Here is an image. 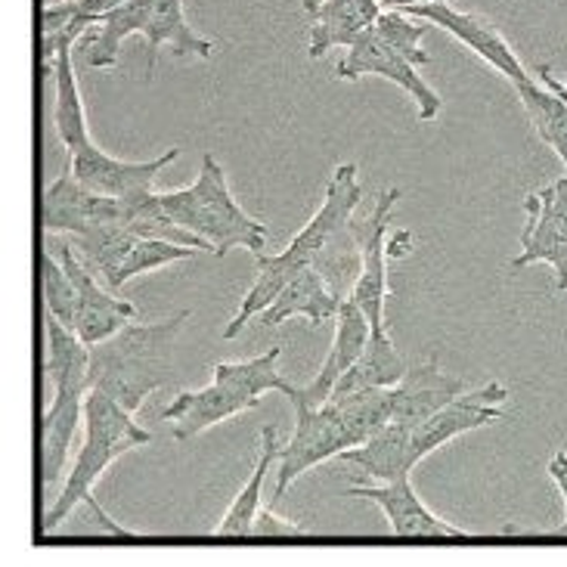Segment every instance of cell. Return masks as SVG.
<instances>
[{
  "instance_id": "cell-1",
  "label": "cell",
  "mask_w": 567,
  "mask_h": 567,
  "mask_svg": "<svg viewBox=\"0 0 567 567\" xmlns=\"http://www.w3.org/2000/svg\"><path fill=\"white\" fill-rule=\"evenodd\" d=\"M186 322L189 310H177L153 326L131 320L106 341L91 344V388L106 391L127 413H137L153 391L177 382V344Z\"/></svg>"
},
{
  "instance_id": "cell-2",
  "label": "cell",
  "mask_w": 567,
  "mask_h": 567,
  "mask_svg": "<svg viewBox=\"0 0 567 567\" xmlns=\"http://www.w3.org/2000/svg\"><path fill=\"white\" fill-rule=\"evenodd\" d=\"M360 199H363V189H360L357 165H353V162L338 165L336 174H332V181L326 186V199H322L320 212L310 217V224H307L305 230L295 233V239L289 243V248L274 255V258H270V255H258V279H255V286H251L246 298H243L239 313L227 322V329H224V338H227V341H233V338L246 329L248 322L274 305V298H277L279 291H282V286H286L298 270H305V267H310V264L317 261V255H320L322 248L329 246L338 233L344 230V224L353 217Z\"/></svg>"
},
{
  "instance_id": "cell-3",
  "label": "cell",
  "mask_w": 567,
  "mask_h": 567,
  "mask_svg": "<svg viewBox=\"0 0 567 567\" xmlns=\"http://www.w3.org/2000/svg\"><path fill=\"white\" fill-rule=\"evenodd\" d=\"M143 34L146 38V78H153L158 50L171 47L174 56H196L208 60L215 44L202 38L186 22L184 0H124L112 13L84 34V65L91 69H112L118 60L124 38Z\"/></svg>"
},
{
  "instance_id": "cell-4",
  "label": "cell",
  "mask_w": 567,
  "mask_h": 567,
  "mask_svg": "<svg viewBox=\"0 0 567 567\" xmlns=\"http://www.w3.org/2000/svg\"><path fill=\"white\" fill-rule=\"evenodd\" d=\"M279 348H270L261 357L251 360H220L215 363V382L202 391H181L162 410V419L168 422L177 441H189L202 431L215 429L233 415L246 413L258 406V400L267 391L289 394L295 384H289L277 372Z\"/></svg>"
},
{
  "instance_id": "cell-5",
  "label": "cell",
  "mask_w": 567,
  "mask_h": 567,
  "mask_svg": "<svg viewBox=\"0 0 567 567\" xmlns=\"http://www.w3.org/2000/svg\"><path fill=\"white\" fill-rule=\"evenodd\" d=\"M150 441H153V434L140 429L134 422V413H127L118 400L109 398L106 391L91 388L84 398V444H81L72 472L65 477L60 499L47 508L41 530L53 534L78 506H87L93 499V484L100 481L109 465L124 453L146 446Z\"/></svg>"
},
{
  "instance_id": "cell-6",
  "label": "cell",
  "mask_w": 567,
  "mask_h": 567,
  "mask_svg": "<svg viewBox=\"0 0 567 567\" xmlns=\"http://www.w3.org/2000/svg\"><path fill=\"white\" fill-rule=\"evenodd\" d=\"M158 199L181 227L193 230L215 248V255H230L233 248H246L255 258L264 255L267 227L261 220L246 215L243 205L233 199L227 174L212 153L202 155V171L196 184L158 193Z\"/></svg>"
},
{
  "instance_id": "cell-7",
  "label": "cell",
  "mask_w": 567,
  "mask_h": 567,
  "mask_svg": "<svg viewBox=\"0 0 567 567\" xmlns=\"http://www.w3.org/2000/svg\"><path fill=\"white\" fill-rule=\"evenodd\" d=\"M289 400L291 410H295V434L289 437V444H282V453H279L277 493L270 503L274 508L289 493L291 481L305 475L307 468H313L326 460H338L344 450L363 444L353 422L344 413V406L336 400H326L320 406H310L301 398Z\"/></svg>"
},
{
  "instance_id": "cell-8",
  "label": "cell",
  "mask_w": 567,
  "mask_h": 567,
  "mask_svg": "<svg viewBox=\"0 0 567 567\" xmlns=\"http://www.w3.org/2000/svg\"><path fill=\"white\" fill-rule=\"evenodd\" d=\"M367 75L388 78L398 84L400 91L410 93L422 122H434L441 115V96H437V91H431L425 78L419 75V65H413L403 53H398L375 29L363 31L348 47L344 60L336 65V78H341V81H357V78Z\"/></svg>"
},
{
  "instance_id": "cell-9",
  "label": "cell",
  "mask_w": 567,
  "mask_h": 567,
  "mask_svg": "<svg viewBox=\"0 0 567 567\" xmlns=\"http://www.w3.org/2000/svg\"><path fill=\"white\" fill-rule=\"evenodd\" d=\"M527 227L522 255L512 267L546 261L555 270V289L567 291V174L524 199Z\"/></svg>"
},
{
  "instance_id": "cell-10",
  "label": "cell",
  "mask_w": 567,
  "mask_h": 567,
  "mask_svg": "<svg viewBox=\"0 0 567 567\" xmlns=\"http://www.w3.org/2000/svg\"><path fill=\"white\" fill-rule=\"evenodd\" d=\"M344 496H360V499H372L375 506H382L384 518L391 522V534L394 539H431V543H477L481 537L462 530L456 524H446L437 518L413 491L410 477H398V481H382L375 487L367 484H353L344 491Z\"/></svg>"
},
{
  "instance_id": "cell-11",
  "label": "cell",
  "mask_w": 567,
  "mask_h": 567,
  "mask_svg": "<svg viewBox=\"0 0 567 567\" xmlns=\"http://www.w3.org/2000/svg\"><path fill=\"white\" fill-rule=\"evenodd\" d=\"M131 215H134V202L93 193L69 171L65 177L47 186L41 220L44 230L53 236H78L106 224H131Z\"/></svg>"
},
{
  "instance_id": "cell-12",
  "label": "cell",
  "mask_w": 567,
  "mask_h": 567,
  "mask_svg": "<svg viewBox=\"0 0 567 567\" xmlns=\"http://www.w3.org/2000/svg\"><path fill=\"white\" fill-rule=\"evenodd\" d=\"M53 255L60 258L62 267L69 270V277L75 282V332L87 348L106 341L109 336H115L118 329H124L127 322L137 317V307L131 305V301H122L115 291L109 289L106 282H100V279L93 277L91 267L78 258L75 246L69 239H62Z\"/></svg>"
},
{
  "instance_id": "cell-13",
  "label": "cell",
  "mask_w": 567,
  "mask_h": 567,
  "mask_svg": "<svg viewBox=\"0 0 567 567\" xmlns=\"http://www.w3.org/2000/svg\"><path fill=\"white\" fill-rule=\"evenodd\" d=\"M177 155H181V150L171 146L168 153L150 158V162H122V158H112L109 153H103L96 143H87L69 158H72L75 181H81L93 193L115 196V199L124 202H143L155 196L158 171L171 165V162H177Z\"/></svg>"
},
{
  "instance_id": "cell-14",
  "label": "cell",
  "mask_w": 567,
  "mask_h": 567,
  "mask_svg": "<svg viewBox=\"0 0 567 567\" xmlns=\"http://www.w3.org/2000/svg\"><path fill=\"white\" fill-rule=\"evenodd\" d=\"M406 16H419L431 25L444 29L446 34H453L460 44H465L475 56L493 65L499 75H506L512 84L518 81H527V69L518 60V53L508 47V41L499 34V29L493 25L487 16L481 13H462L456 7H450L446 0H431V3H422V7H410L403 10Z\"/></svg>"
},
{
  "instance_id": "cell-15",
  "label": "cell",
  "mask_w": 567,
  "mask_h": 567,
  "mask_svg": "<svg viewBox=\"0 0 567 567\" xmlns=\"http://www.w3.org/2000/svg\"><path fill=\"white\" fill-rule=\"evenodd\" d=\"M508 400V388L499 382H487L484 388L465 391L453 403H446L444 410L429 415L422 425L413 429V460L415 465L431 456L434 450H441L446 441L460 437L465 431H477L484 425L496 422L503 415V403Z\"/></svg>"
},
{
  "instance_id": "cell-16",
  "label": "cell",
  "mask_w": 567,
  "mask_h": 567,
  "mask_svg": "<svg viewBox=\"0 0 567 567\" xmlns=\"http://www.w3.org/2000/svg\"><path fill=\"white\" fill-rule=\"evenodd\" d=\"M400 202V189L391 186L379 193L372 215L367 217V239H363V264L353 282L351 298L367 313L372 329H384V298H388V224Z\"/></svg>"
},
{
  "instance_id": "cell-17",
  "label": "cell",
  "mask_w": 567,
  "mask_h": 567,
  "mask_svg": "<svg viewBox=\"0 0 567 567\" xmlns=\"http://www.w3.org/2000/svg\"><path fill=\"white\" fill-rule=\"evenodd\" d=\"M372 336V322L360 310V305L353 301L351 295L341 301V310L336 317V341H332V351L326 353V363L317 372V379L307 384V388H291L286 398H301L310 406H320L326 400L332 398L336 384L341 382V375L360 360V353L367 351V341Z\"/></svg>"
},
{
  "instance_id": "cell-18",
  "label": "cell",
  "mask_w": 567,
  "mask_h": 567,
  "mask_svg": "<svg viewBox=\"0 0 567 567\" xmlns=\"http://www.w3.org/2000/svg\"><path fill=\"white\" fill-rule=\"evenodd\" d=\"M301 7L310 16L307 53L313 60L326 56L332 47H351L382 16L379 0H301Z\"/></svg>"
},
{
  "instance_id": "cell-19",
  "label": "cell",
  "mask_w": 567,
  "mask_h": 567,
  "mask_svg": "<svg viewBox=\"0 0 567 567\" xmlns=\"http://www.w3.org/2000/svg\"><path fill=\"white\" fill-rule=\"evenodd\" d=\"M87 391H91L87 379L56 384V398L47 406L44 419H41V477H44L47 493L56 487L65 456H69V446H72V437H75L78 425L84 422Z\"/></svg>"
},
{
  "instance_id": "cell-20",
  "label": "cell",
  "mask_w": 567,
  "mask_h": 567,
  "mask_svg": "<svg viewBox=\"0 0 567 567\" xmlns=\"http://www.w3.org/2000/svg\"><path fill=\"white\" fill-rule=\"evenodd\" d=\"M460 394H465V382L456 379V375H446L441 363H437V357H431L429 363L406 369V375L394 384V415H391V422L415 429L429 415L444 410L446 403H453Z\"/></svg>"
},
{
  "instance_id": "cell-21",
  "label": "cell",
  "mask_w": 567,
  "mask_h": 567,
  "mask_svg": "<svg viewBox=\"0 0 567 567\" xmlns=\"http://www.w3.org/2000/svg\"><path fill=\"white\" fill-rule=\"evenodd\" d=\"M341 301L344 298L329 286V279L322 277L320 267L310 264L282 286V291L274 298V305L261 313V322L264 326H279L291 317H307L317 326L322 320H336Z\"/></svg>"
},
{
  "instance_id": "cell-22",
  "label": "cell",
  "mask_w": 567,
  "mask_h": 567,
  "mask_svg": "<svg viewBox=\"0 0 567 567\" xmlns=\"http://www.w3.org/2000/svg\"><path fill=\"white\" fill-rule=\"evenodd\" d=\"M341 462H348L353 468H360L363 475L372 477L375 484L382 481H398L410 477L415 468L413 460V429L388 422L379 434H372L367 444L344 450Z\"/></svg>"
},
{
  "instance_id": "cell-23",
  "label": "cell",
  "mask_w": 567,
  "mask_h": 567,
  "mask_svg": "<svg viewBox=\"0 0 567 567\" xmlns=\"http://www.w3.org/2000/svg\"><path fill=\"white\" fill-rule=\"evenodd\" d=\"M279 453H282V441H279L277 425H264L261 431V456H258V465L255 472L246 481V487L236 493V499L227 508L224 522L217 524L215 537L217 539H248L251 537V524L261 512V491L264 481H267V472L270 465L279 462Z\"/></svg>"
},
{
  "instance_id": "cell-24",
  "label": "cell",
  "mask_w": 567,
  "mask_h": 567,
  "mask_svg": "<svg viewBox=\"0 0 567 567\" xmlns=\"http://www.w3.org/2000/svg\"><path fill=\"white\" fill-rule=\"evenodd\" d=\"M406 369L410 367L398 353V348L391 344L388 329H372L367 351L360 353V360L341 375V382L336 384L329 400H341L348 394H357V391H367V388H391L406 375Z\"/></svg>"
},
{
  "instance_id": "cell-25",
  "label": "cell",
  "mask_w": 567,
  "mask_h": 567,
  "mask_svg": "<svg viewBox=\"0 0 567 567\" xmlns=\"http://www.w3.org/2000/svg\"><path fill=\"white\" fill-rule=\"evenodd\" d=\"M137 233L127 224H106V227H93L87 233H78L69 243L75 246L78 258L91 267V274L100 282H106L109 289L118 291V274L122 264L127 261L131 248L137 246Z\"/></svg>"
},
{
  "instance_id": "cell-26",
  "label": "cell",
  "mask_w": 567,
  "mask_h": 567,
  "mask_svg": "<svg viewBox=\"0 0 567 567\" xmlns=\"http://www.w3.org/2000/svg\"><path fill=\"white\" fill-rule=\"evenodd\" d=\"M515 93L522 100L524 112L530 115V124L546 146H553L555 155L565 162L567 168V96L553 91V87H539L530 78L515 84Z\"/></svg>"
},
{
  "instance_id": "cell-27",
  "label": "cell",
  "mask_w": 567,
  "mask_h": 567,
  "mask_svg": "<svg viewBox=\"0 0 567 567\" xmlns=\"http://www.w3.org/2000/svg\"><path fill=\"white\" fill-rule=\"evenodd\" d=\"M41 291H44L47 313H53L69 329H75V282L69 277V270L62 267L60 258L50 251V246L41 248Z\"/></svg>"
},
{
  "instance_id": "cell-28",
  "label": "cell",
  "mask_w": 567,
  "mask_h": 567,
  "mask_svg": "<svg viewBox=\"0 0 567 567\" xmlns=\"http://www.w3.org/2000/svg\"><path fill=\"white\" fill-rule=\"evenodd\" d=\"M196 255H202L199 248L177 246V243H168V239H143V236H140L137 246L131 248L127 261L122 264V274H118V289H122L127 279L143 277V274L158 270V267H168V264L189 261V258H196Z\"/></svg>"
},
{
  "instance_id": "cell-29",
  "label": "cell",
  "mask_w": 567,
  "mask_h": 567,
  "mask_svg": "<svg viewBox=\"0 0 567 567\" xmlns=\"http://www.w3.org/2000/svg\"><path fill=\"white\" fill-rule=\"evenodd\" d=\"M372 29L379 31L388 44L394 47L398 53H403V56L413 62V65H419V69L431 62L429 50L422 47L425 25H422V22H413V19L403 13V10H382V16L375 19V25H372Z\"/></svg>"
},
{
  "instance_id": "cell-30",
  "label": "cell",
  "mask_w": 567,
  "mask_h": 567,
  "mask_svg": "<svg viewBox=\"0 0 567 567\" xmlns=\"http://www.w3.org/2000/svg\"><path fill=\"white\" fill-rule=\"evenodd\" d=\"M313 537L310 530L305 527H298V524L286 522V518H279L277 508H261L258 512V518L251 524V537L248 539H307Z\"/></svg>"
},
{
  "instance_id": "cell-31",
  "label": "cell",
  "mask_w": 567,
  "mask_h": 567,
  "mask_svg": "<svg viewBox=\"0 0 567 567\" xmlns=\"http://www.w3.org/2000/svg\"><path fill=\"white\" fill-rule=\"evenodd\" d=\"M549 477L555 481V487L561 491L565 496V524L561 527H555L549 534H543V530H515V527H506V530H515V534H522L527 539H567V453L565 450H558L553 460H549Z\"/></svg>"
},
{
  "instance_id": "cell-32",
  "label": "cell",
  "mask_w": 567,
  "mask_h": 567,
  "mask_svg": "<svg viewBox=\"0 0 567 567\" xmlns=\"http://www.w3.org/2000/svg\"><path fill=\"white\" fill-rule=\"evenodd\" d=\"M410 248H413V233L398 230L391 239H388V258H403Z\"/></svg>"
},
{
  "instance_id": "cell-33",
  "label": "cell",
  "mask_w": 567,
  "mask_h": 567,
  "mask_svg": "<svg viewBox=\"0 0 567 567\" xmlns=\"http://www.w3.org/2000/svg\"><path fill=\"white\" fill-rule=\"evenodd\" d=\"M382 10H410V7H422V3H431V0H379Z\"/></svg>"
},
{
  "instance_id": "cell-34",
  "label": "cell",
  "mask_w": 567,
  "mask_h": 567,
  "mask_svg": "<svg viewBox=\"0 0 567 567\" xmlns=\"http://www.w3.org/2000/svg\"><path fill=\"white\" fill-rule=\"evenodd\" d=\"M53 3H65V0H44V7H53Z\"/></svg>"
}]
</instances>
